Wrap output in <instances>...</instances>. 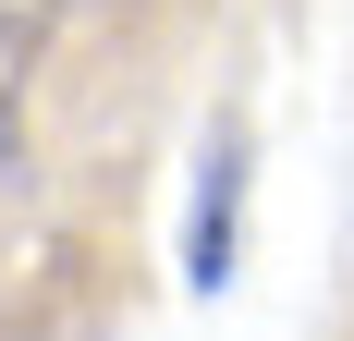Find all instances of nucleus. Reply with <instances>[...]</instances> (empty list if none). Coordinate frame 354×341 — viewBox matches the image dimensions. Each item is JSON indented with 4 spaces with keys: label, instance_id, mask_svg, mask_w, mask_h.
<instances>
[{
    "label": "nucleus",
    "instance_id": "nucleus-3",
    "mask_svg": "<svg viewBox=\"0 0 354 341\" xmlns=\"http://www.w3.org/2000/svg\"><path fill=\"white\" fill-rule=\"evenodd\" d=\"M62 12H73V0H0V25H25V37H49Z\"/></svg>",
    "mask_w": 354,
    "mask_h": 341
},
{
    "label": "nucleus",
    "instance_id": "nucleus-2",
    "mask_svg": "<svg viewBox=\"0 0 354 341\" xmlns=\"http://www.w3.org/2000/svg\"><path fill=\"white\" fill-rule=\"evenodd\" d=\"M37 49H49V37L0 25V195L25 183V73H37Z\"/></svg>",
    "mask_w": 354,
    "mask_h": 341
},
{
    "label": "nucleus",
    "instance_id": "nucleus-1",
    "mask_svg": "<svg viewBox=\"0 0 354 341\" xmlns=\"http://www.w3.org/2000/svg\"><path fill=\"white\" fill-rule=\"evenodd\" d=\"M232 256H245V122H220L208 159H196V207H183V280H196V293H220V280H232Z\"/></svg>",
    "mask_w": 354,
    "mask_h": 341
}]
</instances>
